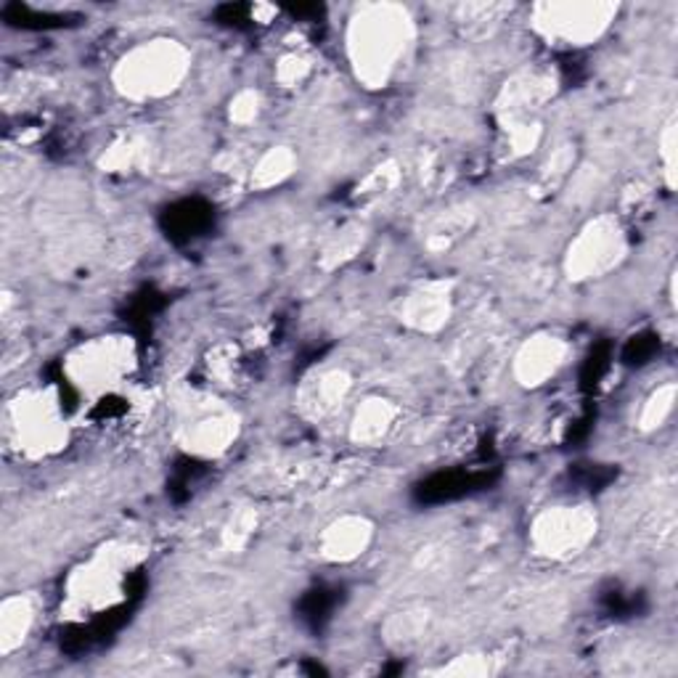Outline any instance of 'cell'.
<instances>
[{
  "label": "cell",
  "mask_w": 678,
  "mask_h": 678,
  "mask_svg": "<svg viewBox=\"0 0 678 678\" xmlns=\"http://www.w3.org/2000/svg\"><path fill=\"white\" fill-rule=\"evenodd\" d=\"M286 11H289L292 16H297V19H310V16H321L324 8L313 3V5H289Z\"/></svg>",
  "instance_id": "cell-11"
},
{
  "label": "cell",
  "mask_w": 678,
  "mask_h": 678,
  "mask_svg": "<svg viewBox=\"0 0 678 678\" xmlns=\"http://www.w3.org/2000/svg\"><path fill=\"white\" fill-rule=\"evenodd\" d=\"M496 479H499V470L496 467L448 470V472H438V475L421 479L413 488V501L427 504V507L450 504V501H459L464 496H472V493H479V490L490 488Z\"/></svg>",
  "instance_id": "cell-1"
},
{
  "label": "cell",
  "mask_w": 678,
  "mask_h": 678,
  "mask_svg": "<svg viewBox=\"0 0 678 678\" xmlns=\"http://www.w3.org/2000/svg\"><path fill=\"white\" fill-rule=\"evenodd\" d=\"M615 477H617V470H612L607 464H577L570 472V479L586 490H602Z\"/></svg>",
  "instance_id": "cell-8"
},
{
  "label": "cell",
  "mask_w": 678,
  "mask_h": 678,
  "mask_svg": "<svg viewBox=\"0 0 678 678\" xmlns=\"http://www.w3.org/2000/svg\"><path fill=\"white\" fill-rule=\"evenodd\" d=\"M342 605V591L332 586H315L305 591L297 602V617L307 631L321 634L329 620L334 617V610Z\"/></svg>",
  "instance_id": "cell-3"
},
{
  "label": "cell",
  "mask_w": 678,
  "mask_h": 678,
  "mask_svg": "<svg viewBox=\"0 0 678 678\" xmlns=\"http://www.w3.org/2000/svg\"><path fill=\"white\" fill-rule=\"evenodd\" d=\"M610 361L612 350L607 342L596 344V347L588 353V358L583 361V369H580V387H583L586 392H591V390L599 387V382L605 379V373L610 372Z\"/></svg>",
  "instance_id": "cell-5"
},
{
  "label": "cell",
  "mask_w": 678,
  "mask_h": 678,
  "mask_svg": "<svg viewBox=\"0 0 678 678\" xmlns=\"http://www.w3.org/2000/svg\"><path fill=\"white\" fill-rule=\"evenodd\" d=\"M204 464L194 461V459H183L175 464V475H172V482H170V493L175 501H183L191 496V485L199 482V477H204Z\"/></svg>",
  "instance_id": "cell-7"
},
{
  "label": "cell",
  "mask_w": 678,
  "mask_h": 678,
  "mask_svg": "<svg viewBox=\"0 0 678 678\" xmlns=\"http://www.w3.org/2000/svg\"><path fill=\"white\" fill-rule=\"evenodd\" d=\"M602 607L612 617H631L644 610V594H625V591L612 588L602 596Z\"/></svg>",
  "instance_id": "cell-9"
},
{
  "label": "cell",
  "mask_w": 678,
  "mask_h": 678,
  "mask_svg": "<svg viewBox=\"0 0 678 678\" xmlns=\"http://www.w3.org/2000/svg\"><path fill=\"white\" fill-rule=\"evenodd\" d=\"M249 11L252 8L247 3H226L215 11V19L223 27H244L249 22Z\"/></svg>",
  "instance_id": "cell-10"
},
{
  "label": "cell",
  "mask_w": 678,
  "mask_h": 678,
  "mask_svg": "<svg viewBox=\"0 0 678 678\" xmlns=\"http://www.w3.org/2000/svg\"><path fill=\"white\" fill-rule=\"evenodd\" d=\"M162 231L175 244H189L194 238L204 237L215 226V207L204 202L199 197L194 199H180L170 204L160 218Z\"/></svg>",
  "instance_id": "cell-2"
},
{
  "label": "cell",
  "mask_w": 678,
  "mask_h": 678,
  "mask_svg": "<svg viewBox=\"0 0 678 678\" xmlns=\"http://www.w3.org/2000/svg\"><path fill=\"white\" fill-rule=\"evenodd\" d=\"M660 353V334L654 332H642L625 342L623 347V363L625 366H646L649 361H654Z\"/></svg>",
  "instance_id": "cell-6"
},
{
  "label": "cell",
  "mask_w": 678,
  "mask_h": 678,
  "mask_svg": "<svg viewBox=\"0 0 678 678\" xmlns=\"http://www.w3.org/2000/svg\"><path fill=\"white\" fill-rule=\"evenodd\" d=\"M3 19L22 30H62L69 24H77V16L72 14H40L22 3H8L3 8Z\"/></svg>",
  "instance_id": "cell-4"
}]
</instances>
